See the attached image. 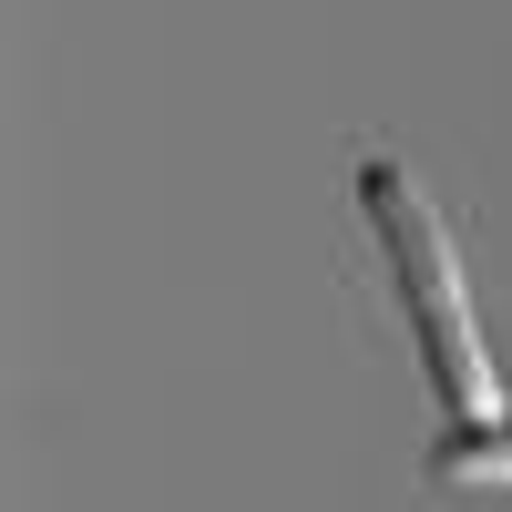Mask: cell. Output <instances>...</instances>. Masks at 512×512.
I'll list each match as a JSON object with an SVG mask.
<instances>
[{
	"mask_svg": "<svg viewBox=\"0 0 512 512\" xmlns=\"http://www.w3.org/2000/svg\"><path fill=\"white\" fill-rule=\"evenodd\" d=\"M369 216H379V246H390V267H400V308L420 328V359H431L451 420H461V431H492V420H502L492 349H482V328H472V297H461V267H451L441 226H431V205L410 195L400 164H369Z\"/></svg>",
	"mask_w": 512,
	"mask_h": 512,
	"instance_id": "obj_1",
	"label": "cell"
}]
</instances>
